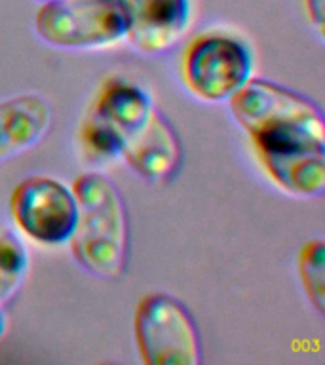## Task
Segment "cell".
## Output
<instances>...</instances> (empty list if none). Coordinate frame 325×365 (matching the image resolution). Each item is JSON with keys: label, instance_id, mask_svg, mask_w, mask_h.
Returning a JSON list of instances; mask_svg holds the SVG:
<instances>
[{"label": "cell", "instance_id": "1", "mask_svg": "<svg viewBox=\"0 0 325 365\" xmlns=\"http://www.w3.org/2000/svg\"><path fill=\"white\" fill-rule=\"evenodd\" d=\"M78 215L68 247L74 261L97 278H120L128 264L130 222L120 188L99 171H86L73 181Z\"/></svg>", "mask_w": 325, "mask_h": 365}, {"label": "cell", "instance_id": "2", "mask_svg": "<svg viewBox=\"0 0 325 365\" xmlns=\"http://www.w3.org/2000/svg\"><path fill=\"white\" fill-rule=\"evenodd\" d=\"M156 110L145 88L125 78L107 76L78 125V145L86 160L105 164L118 160L122 148Z\"/></svg>", "mask_w": 325, "mask_h": 365}, {"label": "cell", "instance_id": "3", "mask_svg": "<svg viewBox=\"0 0 325 365\" xmlns=\"http://www.w3.org/2000/svg\"><path fill=\"white\" fill-rule=\"evenodd\" d=\"M253 76V51L239 34L210 29L196 34L181 57V78L190 96L227 103Z\"/></svg>", "mask_w": 325, "mask_h": 365}, {"label": "cell", "instance_id": "4", "mask_svg": "<svg viewBox=\"0 0 325 365\" xmlns=\"http://www.w3.org/2000/svg\"><path fill=\"white\" fill-rule=\"evenodd\" d=\"M33 27L57 50H105L124 42L128 17L120 0H48L40 2Z\"/></svg>", "mask_w": 325, "mask_h": 365}, {"label": "cell", "instance_id": "5", "mask_svg": "<svg viewBox=\"0 0 325 365\" xmlns=\"http://www.w3.org/2000/svg\"><path fill=\"white\" fill-rule=\"evenodd\" d=\"M139 358L147 365H198L202 339L192 312L177 297L154 291L139 301L133 316Z\"/></svg>", "mask_w": 325, "mask_h": 365}, {"label": "cell", "instance_id": "6", "mask_svg": "<svg viewBox=\"0 0 325 365\" xmlns=\"http://www.w3.org/2000/svg\"><path fill=\"white\" fill-rule=\"evenodd\" d=\"M17 230L42 247H61L73 236L78 204L73 188L50 175H29L10 194Z\"/></svg>", "mask_w": 325, "mask_h": 365}, {"label": "cell", "instance_id": "7", "mask_svg": "<svg viewBox=\"0 0 325 365\" xmlns=\"http://www.w3.org/2000/svg\"><path fill=\"white\" fill-rule=\"evenodd\" d=\"M270 181L289 196L319 198L325 190V137L284 135L251 145Z\"/></svg>", "mask_w": 325, "mask_h": 365}, {"label": "cell", "instance_id": "8", "mask_svg": "<svg viewBox=\"0 0 325 365\" xmlns=\"http://www.w3.org/2000/svg\"><path fill=\"white\" fill-rule=\"evenodd\" d=\"M227 103L232 118L247 137L278 125L324 122L318 103L301 91L267 78L251 76Z\"/></svg>", "mask_w": 325, "mask_h": 365}, {"label": "cell", "instance_id": "9", "mask_svg": "<svg viewBox=\"0 0 325 365\" xmlns=\"http://www.w3.org/2000/svg\"><path fill=\"white\" fill-rule=\"evenodd\" d=\"M128 17L125 40L143 56L170 51L190 27L192 0H120Z\"/></svg>", "mask_w": 325, "mask_h": 365}, {"label": "cell", "instance_id": "10", "mask_svg": "<svg viewBox=\"0 0 325 365\" xmlns=\"http://www.w3.org/2000/svg\"><path fill=\"white\" fill-rule=\"evenodd\" d=\"M120 158L143 181L165 182L181 168V139L170 120L156 108L147 124L125 143Z\"/></svg>", "mask_w": 325, "mask_h": 365}, {"label": "cell", "instance_id": "11", "mask_svg": "<svg viewBox=\"0 0 325 365\" xmlns=\"http://www.w3.org/2000/svg\"><path fill=\"white\" fill-rule=\"evenodd\" d=\"M50 103L38 93L0 101V165L36 147L51 128Z\"/></svg>", "mask_w": 325, "mask_h": 365}, {"label": "cell", "instance_id": "12", "mask_svg": "<svg viewBox=\"0 0 325 365\" xmlns=\"http://www.w3.org/2000/svg\"><path fill=\"white\" fill-rule=\"evenodd\" d=\"M29 251L10 230H0V307L19 293L29 274Z\"/></svg>", "mask_w": 325, "mask_h": 365}, {"label": "cell", "instance_id": "13", "mask_svg": "<svg viewBox=\"0 0 325 365\" xmlns=\"http://www.w3.org/2000/svg\"><path fill=\"white\" fill-rule=\"evenodd\" d=\"M299 278L308 302L316 308V312L325 310V245L321 238L308 240L299 251L296 259Z\"/></svg>", "mask_w": 325, "mask_h": 365}, {"label": "cell", "instance_id": "14", "mask_svg": "<svg viewBox=\"0 0 325 365\" xmlns=\"http://www.w3.org/2000/svg\"><path fill=\"white\" fill-rule=\"evenodd\" d=\"M304 10H306L308 21L312 23L316 33L321 36L325 21V0H304Z\"/></svg>", "mask_w": 325, "mask_h": 365}, {"label": "cell", "instance_id": "15", "mask_svg": "<svg viewBox=\"0 0 325 365\" xmlns=\"http://www.w3.org/2000/svg\"><path fill=\"white\" fill-rule=\"evenodd\" d=\"M6 331V312H4V307H0V339L4 335Z\"/></svg>", "mask_w": 325, "mask_h": 365}, {"label": "cell", "instance_id": "16", "mask_svg": "<svg viewBox=\"0 0 325 365\" xmlns=\"http://www.w3.org/2000/svg\"><path fill=\"white\" fill-rule=\"evenodd\" d=\"M36 2H48V0H36Z\"/></svg>", "mask_w": 325, "mask_h": 365}]
</instances>
